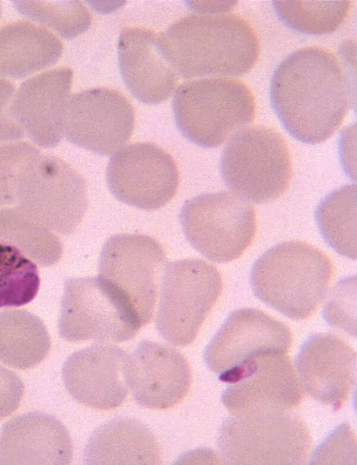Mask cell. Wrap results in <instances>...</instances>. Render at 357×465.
Returning a JSON list of instances; mask_svg holds the SVG:
<instances>
[{
    "label": "cell",
    "mask_w": 357,
    "mask_h": 465,
    "mask_svg": "<svg viewBox=\"0 0 357 465\" xmlns=\"http://www.w3.org/2000/svg\"><path fill=\"white\" fill-rule=\"evenodd\" d=\"M270 102L294 139L317 144L330 138L349 109L351 84L331 51L317 46L296 50L282 60L270 83Z\"/></svg>",
    "instance_id": "obj_1"
},
{
    "label": "cell",
    "mask_w": 357,
    "mask_h": 465,
    "mask_svg": "<svg viewBox=\"0 0 357 465\" xmlns=\"http://www.w3.org/2000/svg\"><path fill=\"white\" fill-rule=\"evenodd\" d=\"M160 38L178 75L185 79L241 76L252 69L260 53L255 29L235 14L188 15Z\"/></svg>",
    "instance_id": "obj_2"
},
{
    "label": "cell",
    "mask_w": 357,
    "mask_h": 465,
    "mask_svg": "<svg viewBox=\"0 0 357 465\" xmlns=\"http://www.w3.org/2000/svg\"><path fill=\"white\" fill-rule=\"evenodd\" d=\"M333 275L328 257L304 241L265 251L253 264L250 283L261 302L292 319H304L324 298Z\"/></svg>",
    "instance_id": "obj_3"
},
{
    "label": "cell",
    "mask_w": 357,
    "mask_h": 465,
    "mask_svg": "<svg viewBox=\"0 0 357 465\" xmlns=\"http://www.w3.org/2000/svg\"><path fill=\"white\" fill-rule=\"evenodd\" d=\"M172 111L176 125L190 142L217 148L252 123L255 101L241 81L210 77L185 82L175 91Z\"/></svg>",
    "instance_id": "obj_4"
},
{
    "label": "cell",
    "mask_w": 357,
    "mask_h": 465,
    "mask_svg": "<svg viewBox=\"0 0 357 465\" xmlns=\"http://www.w3.org/2000/svg\"><path fill=\"white\" fill-rule=\"evenodd\" d=\"M225 185L255 204L271 202L287 190L292 176L289 151L275 129L255 125L230 139L220 160Z\"/></svg>",
    "instance_id": "obj_5"
},
{
    "label": "cell",
    "mask_w": 357,
    "mask_h": 465,
    "mask_svg": "<svg viewBox=\"0 0 357 465\" xmlns=\"http://www.w3.org/2000/svg\"><path fill=\"white\" fill-rule=\"evenodd\" d=\"M311 444L306 425L289 411L231 415L217 439L227 464H301Z\"/></svg>",
    "instance_id": "obj_6"
},
{
    "label": "cell",
    "mask_w": 357,
    "mask_h": 465,
    "mask_svg": "<svg viewBox=\"0 0 357 465\" xmlns=\"http://www.w3.org/2000/svg\"><path fill=\"white\" fill-rule=\"evenodd\" d=\"M58 328L71 342H122L142 327L128 301L100 277L66 278Z\"/></svg>",
    "instance_id": "obj_7"
},
{
    "label": "cell",
    "mask_w": 357,
    "mask_h": 465,
    "mask_svg": "<svg viewBox=\"0 0 357 465\" xmlns=\"http://www.w3.org/2000/svg\"><path fill=\"white\" fill-rule=\"evenodd\" d=\"M178 219L190 244L218 263L242 255L257 229L253 206L227 191L205 193L185 201Z\"/></svg>",
    "instance_id": "obj_8"
},
{
    "label": "cell",
    "mask_w": 357,
    "mask_h": 465,
    "mask_svg": "<svg viewBox=\"0 0 357 465\" xmlns=\"http://www.w3.org/2000/svg\"><path fill=\"white\" fill-rule=\"evenodd\" d=\"M222 287L219 271L202 259L167 263L161 279L155 319L159 334L176 346L191 344L220 296Z\"/></svg>",
    "instance_id": "obj_9"
},
{
    "label": "cell",
    "mask_w": 357,
    "mask_h": 465,
    "mask_svg": "<svg viewBox=\"0 0 357 465\" xmlns=\"http://www.w3.org/2000/svg\"><path fill=\"white\" fill-rule=\"evenodd\" d=\"M17 207L52 231L68 236L87 208L83 177L58 157L40 154L19 183Z\"/></svg>",
    "instance_id": "obj_10"
},
{
    "label": "cell",
    "mask_w": 357,
    "mask_h": 465,
    "mask_svg": "<svg viewBox=\"0 0 357 465\" xmlns=\"http://www.w3.org/2000/svg\"><path fill=\"white\" fill-rule=\"evenodd\" d=\"M166 264L164 249L155 238L119 234L110 236L102 246L98 276L128 301L143 326L153 317Z\"/></svg>",
    "instance_id": "obj_11"
},
{
    "label": "cell",
    "mask_w": 357,
    "mask_h": 465,
    "mask_svg": "<svg viewBox=\"0 0 357 465\" xmlns=\"http://www.w3.org/2000/svg\"><path fill=\"white\" fill-rule=\"evenodd\" d=\"M289 328L255 308L231 312L207 344L204 360L228 383L249 361L266 353H287L292 344Z\"/></svg>",
    "instance_id": "obj_12"
},
{
    "label": "cell",
    "mask_w": 357,
    "mask_h": 465,
    "mask_svg": "<svg viewBox=\"0 0 357 465\" xmlns=\"http://www.w3.org/2000/svg\"><path fill=\"white\" fill-rule=\"evenodd\" d=\"M111 193L120 201L154 211L175 195L179 181L172 157L149 142L129 144L110 158L106 171Z\"/></svg>",
    "instance_id": "obj_13"
},
{
    "label": "cell",
    "mask_w": 357,
    "mask_h": 465,
    "mask_svg": "<svg viewBox=\"0 0 357 465\" xmlns=\"http://www.w3.org/2000/svg\"><path fill=\"white\" fill-rule=\"evenodd\" d=\"M134 126L132 106L115 90L91 89L68 98L64 135L69 142L96 154L116 151L129 140Z\"/></svg>",
    "instance_id": "obj_14"
},
{
    "label": "cell",
    "mask_w": 357,
    "mask_h": 465,
    "mask_svg": "<svg viewBox=\"0 0 357 465\" xmlns=\"http://www.w3.org/2000/svg\"><path fill=\"white\" fill-rule=\"evenodd\" d=\"M222 392L231 415L287 411L297 406L303 389L286 353L259 356L246 363Z\"/></svg>",
    "instance_id": "obj_15"
},
{
    "label": "cell",
    "mask_w": 357,
    "mask_h": 465,
    "mask_svg": "<svg viewBox=\"0 0 357 465\" xmlns=\"http://www.w3.org/2000/svg\"><path fill=\"white\" fill-rule=\"evenodd\" d=\"M128 355L121 348L96 343L73 353L66 360L62 377L69 394L96 409L118 407L128 393Z\"/></svg>",
    "instance_id": "obj_16"
},
{
    "label": "cell",
    "mask_w": 357,
    "mask_h": 465,
    "mask_svg": "<svg viewBox=\"0 0 357 465\" xmlns=\"http://www.w3.org/2000/svg\"><path fill=\"white\" fill-rule=\"evenodd\" d=\"M295 365L303 388L334 411L344 404L356 382V353L332 333L311 334L301 346Z\"/></svg>",
    "instance_id": "obj_17"
},
{
    "label": "cell",
    "mask_w": 357,
    "mask_h": 465,
    "mask_svg": "<svg viewBox=\"0 0 357 465\" xmlns=\"http://www.w3.org/2000/svg\"><path fill=\"white\" fill-rule=\"evenodd\" d=\"M126 381L139 405L165 409L178 404L187 394L191 370L184 356L169 346L142 341L128 355Z\"/></svg>",
    "instance_id": "obj_18"
},
{
    "label": "cell",
    "mask_w": 357,
    "mask_h": 465,
    "mask_svg": "<svg viewBox=\"0 0 357 465\" xmlns=\"http://www.w3.org/2000/svg\"><path fill=\"white\" fill-rule=\"evenodd\" d=\"M73 71L60 68L24 81L10 107L24 133L43 148H54L64 135L67 102Z\"/></svg>",
    "instance_id": "obj_19"
},
{
    "label": "cell",
    "mask_w": 357,
    "mask_h": 465,
    "mask_svg": "<svg viewBox=\"0 0 357 465\" xmlns=\"http://www.w3.org/2000/svg\"><path fill=\"white\" fill-rule=\"evenodd\" d=\"M118 61L126 86L140 102L155 105L171 96L178 75L160 36L144 28H124L118 42Z\"/></svg>",
    "instance_id": "obj_20"
},
{
    "label": "cell",
    "mask_w": 357,
    "mask_h": 465,
    "mask_svg": "<svg viewBox=\"0 0 357 465\" xmlns=\"http://www.w3.org/2000/svg\"><path fill=\"white\" fill-rule=\"evenodd\" d=\"M72 442L65 426L54 416L30 412L14 417L1 429L0 464L70 463Z\"/></svg>",
    "instance_id": "obj_21"
},
{
    "label": "cell",
    "mask_w": 357,
    "mask_h": 465,
    "mask_svg": "<svg viewBox=\"0 0 357 465\" xmlns=\"http://www.w3.org/2000/svg\"><path fill=\"white\" fill-rule=\"evenodd\" d=\"M87 464H158L159 443L142 422L128 417H117L97 428L84 452Z\"/></svg>",
    "instance_id": "obj_22"
},
{
    "label": "cell",
    "mask_w": 357,
    "mask_h": 465,
    "mask_svg": "<svg viewBox=\"0 0 357 465\" xmlns=\"http://www.w3.org/2000/svg\"><path fill=\"white\" fill-rule=\"evenodd\" d=\"M61 41L47 29L26 21L0 29V76L22 78L55 64Z\"/></svg>",
    "instance_id": "obj_23"
},
{
    "label": "cell",
    "mask_w": 357,
    "mask_h": 465,
    "mask_svg": "<svg viewBox=\"0 0 357 465\" xmlns=\"http://www.w3.org/2000/svg\"><path fill=\"white\" fill-rule=\"evenodd\" d=\"M50 337L43 322L24 310L0 312V361L18 369L31 368L47 356Z\"/></svg>",
    "instance_id": "obj_24"
},
{
    "label": "cell",
    "mask_w": 357,
    "mask_h": 465,
    "mask_svg": "<svg viewBox=\"0 0 357 465\" xmlns=\"http://www.w3.org/2000/svg\"><path fill=\"white\" fill-rule=\"evenodd\" d=\"M314 219L325 242L338 254L356 258V186L347 184L327 194L318 204Z\"/></svg>",
    "instance_id": "obj_25"
},
{
    "label": "cell",
    "mask_w": 357,
    "mask_h": 465,
    "mask_svg": "<svg viewBox=\"0 0 357 465\" xmlns=\"http://www.w3.org/2000/svg\"><path fill=\"white\" fill-rule=\"evenodd\" d=\"M0 241L16 247L42 266L55 264L63 253L59 238L17 206L0 208Z\"/></svg>",
    "instance_id": "obj_26"
},
{
    "label": "cell",
    "mask_w": 357,
    "mask_h": 465,
    "mask_svg": "<svg viewBox=\"0 0 357 465\" xmlns=\"http://www.w3.org/2000/svg\"><path fill=\"white\" fill-rule=\"evenodd\" d=\"M274 12L287 27L305 34L334 32L344 22L351 1H273Z\"/></svg>",
    "instance_id": "obj_27"
},
{
    "label": "cell",
    "mask_w": 357,
    "mask_h": 465,
    "mask_svg": "<svg viewBox=\"0 0 357 465\" xmlns=\"http://www.w3.org/2000/svg\"><path fill=\"white\" fill-rule=\"evenodd\" d=\"M39 287L38 268L32 259L16 247L0 241V307L30 303Z\"/></svg>",
    "instance_id": "obj_28"
},
{
    "label": "cell",
    "mask_w": 357,
    "mask_h": 465,
    "mask_svg": "<svg viewBox=\"0 0 357 465\" xmlns=\"http://www.w3.org/2000/svg\"><path fill=\"white\" fill-rule=\"evenodd\" d=\"M24 17L54 29L65 38L84 32L91 23L87 9L79 1H13Z\"/></svg>",
    "instance_id": "obj_29"
},
{
    "label": "cell",
    "mask_w": 357,
    "mask_h": 465,
    "mask_svg": "<svg viewBox=\"0 0 357 465\" xmlns=\"http://www.w3.org/2000/svg\"><path fill=\"white\" fill-rule=\"evenodd\" d=\"M40 154L26 142L0 144V206L17 202L20 180Z\"/></svg>",
    "instance_id": "obj_30"
},
{
    "label": "cell",
    "mask_w": 357,
    "mask_h": 465,
    "mask_svg": "<svg viewBox=\"0 0 357 465\" xmlns=\"http://www.w3.org/2000/svg\"><path fill=\"white\" fill-rule=\"evenodd\" d=\"M356 439L347 424L337 427L317 448L310 464H352L356 461Z\"/></svg>",
    "instance_id": "obj_31"
},
{
    "label": "cell",
    "mask_w": 357,
    "mask_h": 465,
    "mask_svg": "<svg viewBox=\"0 0 357 465\" xmlns=\"http://www.w3.org/2000/svg\"><path fill=\"white\" fill-rule=\"evenodd\" d=\"M15 90L13 83L0 79V142L17 140L24 134L10 112Z\"/></svg>",
    "instance_id": "obj_32"
},
{
    "label": "cell",
    "mask_w": 357,
    "mask_h": 465,
    "mask_svg": "<svg viewBox=\"0 0 357 465\" xmlns=\"http://www.w3.org/2000/svg\"><path fill=\"white\" fill-rule=\"evenodd\" d=\"M24 388L22 380L15 373L0 365V419L18 408Z\"/></svg>",
    "instance_id": "obj_33"
},
{
    "label": "cell",
    "mask_w": 357,
    "mask_h": 465,
    "mask_svg": "<svg viewBox=\"0 0 357 465\" xmlns=\"http://www.w3.org/2000/svg\"><path fill=\"white\" fill-rule=\"evenodd\" d=\"M0 15H1V10H0Z\"/></svg>",
    "instance_id": "obj_34"
}]
</instances>
